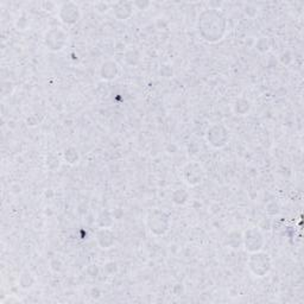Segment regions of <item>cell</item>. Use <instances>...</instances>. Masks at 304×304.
Listing matches in <instances>:
<instances>
[{
    "label": "cell",
    "mask_w": 304,
    "mask_h": 304,
    "mask_svg": "<svg viewBox=\"0 0 304 304\" xmlns=\"http://www.w3.org/2000/svg\"><path fill=\"white\" fill-rule=\"evenodd\" d=\"M95 240L102 250H110L115 245V234L111 228H99L95 233Z\"/></svg>",
    "instance_id": "30bf717a"
},
{
    "label": "cell",
    "mask_w": 304,
    "mask_h": 304,
    "mask_svg": "<svg viewBox=\"0 0 304 304\" xmlns=\"http://www.w3.org/2000/svg\"><path fill=\"white\" fill-rule=\"evenodd\" d=\"M242 246L248 253L263 251L265 246V238L262 230L257 227H250L242 233Z\"/></svg>",
    "instance_id": "5b68a950"
},
{
    "label": "cell",
    "mask_w": 304,
    "mask_h": 304,
    "mask_svg": "<svg viewBox=\"0 0 304 304\" xmlns=\"http://www.w3.org/2000/svg\"><path fill=\"white\" fill-rule=\"evenodd\" d=\"M107 219H113V216L111 215L110 212H107V210H104V212L100 213V215H99L98 218V225L99 228H106V221Z\"/></svg>",
    "instance_id": "ffe728a7"
},
{
    "label": "cell",
    "mask_w": 304,
    "mask_h": 304,
    "mask_svg": "<svg viewBox=\"0 0 304 304\" xmlns=\"http://www.w3.org/2000/svg\"><path fill=\"white\" fill-rule=\"evenodd\" d=\"M68 44V34L62 29H50L44 35V45L49 51H62Z\"/></svg>",
    "instance_id": "52a82bcc"
},
{
    "label": "cell",
    "mask_w": 304,
    "mask_h": 304,
    "mask_svg": "<svg viewBox=\"0 0 304 304\" xmlns=\"http://www.w3.org/2000/svg\"><path fill=\"white\" fill-rule=\"evenodd\" d=\"M63 159L66 160L67 163L70 165H74L76 163H78L80 160V153L78 151L76 150L75 148L70 146V148H67L63 152Z\"/></svg>",
    "instance_id": "2e32d148"
},
{
    "label": "cell",
    "mask_w": 304,
    "mask_h": 304,
    "mask_svg": "<svg viewBox=\"0 0 304 304\" xmlns=\"http://www.w3.org/2000/svg\"><path fill=\"white\" fill-rule=\"evenodd\" d=\"M45 165L49 170H56V169L60 168V165H61L60 158H58L56 154L50 153L48 157H46Z\"/></svg>",
    "instance_id": "ac0fdd59"
},
{
    "label": "cell",
    "mask_w": 304,
    "mask_h": 304,
    "mask_svg": "<svg viewBox=\"0 0 304 304\" xmlns=\"http://www.w3.org/2000/svg\"><path fill=\"white\" fill-rule=\"evenodd\" d=\"M181 177L183 182L190 187H196L204 180V170L197 162H188L181 169Z\"/></svg>",
    "instance_id": "ba28073f"
},
{
    "label": "cell",
    "mask_w": 304,
    "mask_h": 304,
    "mask_svg": "<svg viewBox=\"0 0 304 304\" xmlns=\"http://www.w3.org/2000/svg\"><path fill=\"white\" fill-rule=\"evenodd\" d=\"M228 29L226 16L216 8H207L200 13L197 19V30L203 40L218 43L224 39Z\"/></svg>",
    "instance_id": "6da1fadb"
},
{
    "label": "cell",
    "mask_w": 304,
    "mask_h": 304,
    "mask_svg": "<svg viewBox=\"0 0 304 304\" xmlns=\"http://www.w3.org/2000/svg\"><path fill=\"white\" fill-rule=\"evenodd\" d=\"M133 1H118L113 4V14L118 20H127L133 16Z\"/></svg>",
    "instance_id": "8fae6325"
},
{
    "label": "cell",
    "mask_w": 304,
    "mask_h": 304,
    "mask_svg": "<svg viewBox=\"0 0 304 304\" xmlns=\"http://www.w3.org/2000/svg\"><path fill=\"white\" fill-rule=\"evenodd\" d=\"M256 49L259 52H262V54H264V52H267L268 50H270L271 44H270L268 38H266V37L258 38V40L256 42Z\"/></svg>",
    "instance_id": "d6986e66"
},
{
    "label": "cell",
    "mask_w": 304,
    "mask_h": 304,
    "mask_svg": "<svg viewBox=\"0 0 304 304\" xmlns=\"http://www.w3.org/2000/svg\"><path fill=\"white\" fill-rule=\"evenodd\" d=\"M226 245L232 250H239L242 246V233L232 230L226 236Z\"/></svg>",
    "instance_id": "7c38bea8"
},
{
    "label": "cell",
    "mask_w": 304,
    "mask_h": 304,
    "mask_svg": "<svg viewBox=\"0 0 304 304\" xmlns=\"http://www.w3.org/2000/svg\"><path fill=\"white\" fill-rule=\"evenodd\" d=\"M35 283H36V279L29 271H24L19 276V285L22 289H25V290L31 289L35 285Z\"/></svg>",
    "instance_id": "e0dca14e"
},
{
    "label": "cell",
    "mask_w": 304,
    "mask_h": 304,
    "mask_svg": "<svg viewBox=\"0 0 304 304\" xmlns=\"http://www.w3.org/2000/svg\"><path fill=\"white\" fill-rule=\"evenodd\" d=\"M207 143L214 149L225 148L229 142V131L224 124H213L204 134Z\"/></svg>",
    "instance_id": "277c9868"
},
{
    "label": "cell",
    "mask_w": 304,
    "mask_h": 304,
    "mask_svg": "<svg viewBox=\"0 0 304 304\" xmlns=\"http://www.w3.org/2000/svg\"><path fill=\"white\" fill-rule=\"evenodd\" d=\"M146 227L152 235H165L171 227V215L163 209H152L146 216Z\"/></svg>",
    "instance_id": "7a4b0ae2"
},
{
    "label": "cell",
    "mask_w": 304,
    "mask_h": 304,
    "mask_svg": "<svg viewBox=\"0 0 304 304\" xmlns=\"http://www.w3.org/2000/svg\"><path fill=\"white\" fill-rule=\"evenodd\" d=\"M189 200V192L184 189H176L171 194V201L176 206H183L188 202Z\"/></svg>",
    "instance_id": "9a60e30c"
},
{
    "label": "cell",
    "mask_w": 304,
    "mask_h": 304,
    "mask_svg": "<svg viewBox=\"0 0 304 304\" xmlns=\"http://www.w3.org/2000/svg\"><path fill=\"white\" fill-rule=\"evenodd\" d=\"M120 75V67L114 60H106L99 68V76L104 81H113Z\"/></svg>",
    "instance_id": "9c48e42d"
},
{
    "label": "cell",
    "mask_w": 304,
    "mask_h": 304,
    "mask_svg": "<svg viewBox=\"0 0 304 304\" xmlns=\"http://www.w3.org/2000/svg\"><path fill=\"white\" fill-rule=\"evenodd\" d=\"M250 254L251 256L248 257L247 260V267L250 272L258 278L267 276L272 270V259L270 254L263 252V251Z\"/></svg>",
    "instance_id": "3957f363"
},
{
    "label": "cell",
    "mask_w": 304,
    "mask_h": 304,
    "mask_svg": "<svg viewBox=\"0 0 304 304\" xmlns=\"http://www.w3.org/2000/svg\"><path fill=\"white\" fill-rule=\"evenodd\" d=\"M159 74L162 75L163 77L170 78L174 76V70H172L171 66H169V64H163L159 69Z\"/></svg>",
    "instance_id": "44dd1931"
},
{
    "label": "cell",
    "mask_w": 304,
    "mask_h": 304,
    "mask_svg": "<svg viewBox=\"0 0 304 304\" xmlns=\"http://www.w3.org/2000/svg\"><path fill=\"white\" fill-rule=\"evenodd\" d=\"M16 26L18 30L24 31L29 28V20L26 19L25 17H20V18H18V20L16 22Z\"/></svg>",
    "instance_id": "7402d4cb"
},
{
    "label": "cell",
    "mask_w": 304,
    "mask_h": 304,
    "mask_svg": "<svg viewBox=\"0 0 304 304\" xmlns=\"http://www.w3.org/2000/svg\"><path fill=\"white\" fill-rule=\"evenodd\" d=\"M251 110V102L247 99H238L233 105V112L236 115H246Z\"/></svg>",
    "instance_id": "5bb4252c"
},
{
    "label": "cell",
    "mask_w": 304,
    "mask_h": 304,
    "mask_svg": "<svg viewBox=\"0 0 304 304\" xmlns=\"http://www.w3.org/2000/svg\"><path fill=\"white\" fill-rule=\"evenodd\" d=\"M140 52L136 46H130V48L126 49L125 51V62H126L128 66H137L140 62Z\"/></svg>",
    "instance_id": "4fadbf2b"
},
{
    "label": "cell",
    "mask_w": 304,
    "mask_h": 304,
    "mask_svg": "<svg viewBox=\"0 0 304 304\" xmlns=\"http://www.w3.org/2000/svg\"><path fill=\"white\" fill-rule=\"evenodd\" d=\"M81 13L80 6L74 1H66L57 7V17L62 24L73 26L80 22Z\"/></svg>",
    "instance_id": "8992f818"
}]
</instances>
